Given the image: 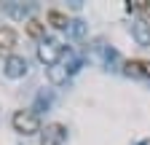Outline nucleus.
<instances>
[{
  "mask_svg": "<svg viewBox=\"0 0 150 145\" xmlns=\"http://www.w3.org/2000/svg\"><path fill=\"white\" fill-rule=\"evenodd\" d=\"M11 126H13V132L30 137V134L40 132V118H38L35 110H16L13 118H11Z\"/></svg>",
  "mask_w": 150,
  "mask_h": 145,
  "instance_id": "obj_1",
  "label": "nucleus"
},
{
  "mask_svg": "<svg viewBox=\"0 0 150 145\" xmlns=\"http://www.w3.org/2000/svg\"><path fill=\"white\" fill-rule=\"evenodd\" d=\"M62 54H64V46L59 41H54V38H46V41H40V46H38V59H40L46 67L59 65Z\"/></svg>",
  "mask_w": 150,
  "mask_h": 145,
  "instance_id": "obj_2",
  "label": "nucleus"
},
{
  "mask_svg": "<svg viewBox=\"0 0 150 145\" xmlns=\"http://www.w3.org/2000/svg\"><path fill=\"white\" fill-rule=\"evenodd\" d=\"M67 140V129L62 124H48L40 132V145H62Z\"/></svg>",
  "mask_w": 150,
  "mask_h": 145,
  "instance_id": "obj_3",
  "label": "nucleus"
},
{
  "mask_svg": "<svg viewBox=\"0 0 150 145\" xmlns=\"http://www.w3.org/2000/svg\"><path fill=\"white\" fill-rule=\"evenodd\" d=\"M6 75L8 78H24L27 75V59L19 57V54H11V57L6 59Z\"/></svg>",
  "mask_w": 150,
  "mask_h": 145,
  "instance_id": "obj_4",
  "label": "nucleus"
},
{
  "mask_svg": "<svg viewBox=\"0 0 150 145\" xmlns=\"http://www.w3.org/2000/svg\"><path fill=\"white\" fill-rule=\"evenodd\" d=\"M131 38L137 41V46H150V24L145 19L131 22Z\"/></svg>",
  "mask_w": 150,
  "mask_h": 145,
  "instance_id": "obj_5",
  "label": "nucleus"
},
{
  "mask_svg": "<svg viewBox=\"0 0 150 145\" xmlns=\"http://www.w3.org/2000/svg\"><path fill=\"white\" fill-rule=\"evenodd\" d=\"M126 72L134 78H150V62L147 59H126Z\"/></svg>",
  "mask_w": 150,
  "mask_h": 145,
  "instance_id": "obj_6",
  "label": "nucleus"
},
{
  "mask_svg": "<svg viewBox=\"0 0 150 145\" xmlns=\"http://www.w3.org/2000/svg\"><path fill=\"white\" fill-rule=\"evenodd\" d=\"M13 46H16V32L11 27H0V54H6V59L11 57Z\"/></svg>",
  "mask_w": 150,
  "mask_h": 145,
  "instance_id": "obj_7",
  "label": "nucleus"
},
{
  "mask_svg": "<svg viewBox=\"0 0 150 145\" xmlns=\"http://www.w3.org/2000/svg\"><path fill=\"white\" fill-rule=\"evenodd\" d=\"M46 19H48V24H51L54 30H67V27L72 24V22L67 19V14H64V11H59V8H48Z\"/></svg>",
  "mask_w": 150,
  "mask_h": 145,
  "instance_id": "obj_8",
  "label": "nucleus"
},
{
  "mask_svg": "<svg viewBox=\"0 0 150 145\" xmlns=\"http://www.w3.org/2000/svg\"><path fill=\"white\" fill-rule=\"evenodd\" d=\"M67 72H70L67 65H54V67H48V81L51 83H64L67 81Z\"/></svg>",
  "mask_w": 150,
  "mask_h": 145,
  "instance_id": "obj_9",
  "label": "nucleus"
},
{
  "mask_svg": "<svg viewBox=\"0 0 150 145\" xmlns=\"http://www.w3.org/2000/svg\"><path fill=\"white\" fill-rule=\"evenodd\" d=\"M27 35L30 38H35V41H46L43 35H46V24H40L38 19H30L27 22Z\"/></svg>",
  "mask_w": 150,
  "mask_h": 145,
  "instance_id": "obj_10",
  "label": "nucleus"
},
{
  "mask_svg": "<svg viewBox=\"0 0 150 145\" xmlns=\"http://www.w3.org/2000/svg\"><path fill=\"white\" fill-rule=\"evenodd\" d=\"M6 11H8L11 16H19V19H22V16L27 14V8H19V6H6Z\"/></svg>",
  "mask_w": 150,
  "mask_h": 145,
  "instance_id": "obj_11",
  "label": "nucleus"
},
{
  "mask_svg": "<svg viewBox=\"0 0 150 145\" xmlns=\"http://www.w3.org/2000/svg\"><path fill=\"white\" fill-rule=\"evenodd\" d=\"M70 30H72L75 35H83V22H72V24H70Z\"/></svg>",
  "mask_w": 150,
  "mask_h": 145,
  "instance_id": "obj_12",
  "label": "nucleus"
},
{
  "mask_svg": "<svg viewBox=\"0 0 150 145\" xmlns=\"http://www.w3.org/2000/svg\"><path fill=\"white\" fill-rule=\"evenodd\" d=\"M145 14H147V19H150V8H147V11H145Z\"/></svg>",
  "mask_w": 150,
  "mask_h": 145,
  "instance_id": "obj_13",
  "label": "nucleus"
}]
</instances>
